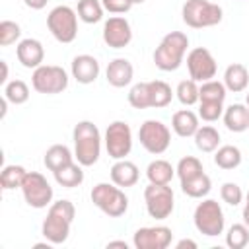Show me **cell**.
I'll use <instances>...</instances> for the list:
<instances>
[{"label": "cell", "instance_id": "obj_7", "mask_svg": "<svg viewBox=\"0 0 249 249\" xmlns=\"http://www.w3.org/2000/svg\"><path fill=\"white\" fill-rule=\"evenodd\" d=\"M78 12L70 6H54L47 16V27L58 43H72L78 35Z\"/></svg>", "mask_w": 249, "mask_h": 249}, {"label": "cell", "instance_id": "obj_9", "mask_svg": "<svg viewBox=\"0 0 249 249\" xmlns=\"http://www.w3.org/2000/svg\"><path fill=\"white\" fill-rule=\"evenodd\" d=\"M144 202H146V212L154 220H165L171 216L173 206H175V195L169 185H156L150 183L144 189Z\"/></svg>", "mask_w": 249, "mask_h": 249}, {"label": "cell", "instance_id": "obj_31", "mask_svg": "<svg viewBox=\"0 0 249 249\" xmlns=\"http://www.w3.org/2000/svg\"><path fill=\"white\" fill-rule=\"evenodd\" d=\"M25 175H27L25 167L16 165V163L6 165V167L2 169V173H0V185H2V189H4V191L21 189V183H23Z\"/></svg>", "mask_w": 249, "mask_h": 249}, {"label": "cell", "instance_id": "obj_32", "mask_svg": "<svg viewBox=\"0 0 249 249\" xmlns=\"http://www.w3.org/2000/svg\"><path fill=\"white\" fill-rule=\"evenodd\" d=\"M101 0H78V18L84 23H97L103 18Z\"/></svg>", "mask_w": 249, "mask_h": 249}, {"label": "cell", "instance_id": "obj_24", "mask_svg": "<svg viewBox=\"0 0 249 249\" xmlns=\"http://www.w3.org/2000/svg\"><path fill=\"white\" fill-rule=\"evenodd\" d=\"M175 175V167L167 160H154L146 167V177L150 183L156 185H169Z\"/></svg>", "mask_w": 249, "mask_h": 249}, {"label": "cell", "instance_id": "obj_6", "mask_svg": "<svg viewBox=\"0 0 249 249\" xmlns=\"http://www.w3.org/2000/svg\"><path fill=\"white\" fill-rule=\"evenodd\" d=\"M193 222H195V228L206 237H216L224 233L226 218L220 202L214 198H204L202 202H198L193 214Z\"/></svg>", "mask_w": 249, "mask_h": 249}, {"label": "cell", "instance_id": "obj_1", "mask_svg": "<svg viewBox=\"0 0 249 249\" xmlns=\"http://www.w3.org/2000/svg\"><path fill=\"white\" fill-rule=\"evenodd\" d=\"M74 216H76V208L70 200L60 198V200L53 202L49 206L47 218L43 220V226H41L43 237L47 241H51L53 245H62L70 235Z\"/></svg>", "mask_w": 249, "mask_h": 249}, {"label": "cell", "instance_id": "obj_36", "mask_svg": "<svg viewBox=\"0 0 249 249\" xmlns=\"http://www.w3.org/2000/svg\"><path fill=\"white\" fill-rule=\"evenodd\" d=\"M202 171H204V169H202V161H200L198 158H195V156H185V158H181L179 163H177V167H175V173H177L179 181L191 179V177H195V175H198V173H202Z\"/></svg>", "mask_w": 249, "mask_h": 249}, {"label": "cell", "instance_id": "obj_16", "mask_svg": "<svg viewBox=\"0 0 249 249\" xmlns=\"http://www.w3.org/2000/svg\"><path fill=\"white\" fill-rule=\"evenodd\" d=\"M99 62L95 56L91 54H78L72 58V66H70V72H72V78L78 82V84H93L99 76Z\"/></svg>", "mask_w": 249, "mask_h": 249}, {"label": "cell", "instance_id": "obj_30", "mask_svg": "<svg viewBox=\"0 0 249 249\" xmlns=\"http://www.w3.org/2000/svg\"><path fill=\"white\" fill-rule=\"evenodd\" d=\"M228 95V89L224 86V82H218V80H206L198 86V101H220L224 103Z\"/></svg>", "mask_w": 249, "mask_h": 249}, {"label": "cell", "instance_id": "obj_27", "mask_svg": "<svg viewBox=\"0 0 249 249\" xmlns=\"http://www.w3.org/2000/svg\"><path fill=\"white\" fill-rule=\"evenodd\" d=\"M148 89H150V107H156V109H161V107H167L173 99V91H171V86L163 80H152L148 82Z\"/></svg>", "mask_w": 249, "mask_h": 249}, {"label": "cell", "instance_id": "obj_47", "mask_svg": "<svg viewBox=\"0 0 249 249\" xmlns=\"http://www.w3.org/2000/svg\"><path fill=\"white\" fill-rule=\"evenodd\" d=\"M245 206H249V191H247V196H245Z\"/></svg>", "mask_w": 249, "mask_h": 249}, {"label": "cell", "instance_id": "obj_10", "mask_svg": "<svg viewBox=\"0 0 249 249\" xmlns=\"http://www.w3.org/2000/svg\"><path fill=\"white\" fill-rule=\"evenodd\" d=\"M138 140H140V144L146 152H150L154 156H160L171 144V130L161 121L148 119L138 128Z\"/></svg>", "mask_w": 249, "mask_h": 249}, {"label": "cell", "instance_id": "obj_26", "mask_svg": "<svg viewBox=\"0 0 249 249\" xmlns=\"http://www.w3.org/2000/svg\"><path fill=\"white\" fill-rule=\"evenodd\" d=\"M210 189H212V181L204 171L191 179L181 181V191L191 198H204L210 193Z\"/></svg>", "mask_w": 249, "mask_h": 249}, {"label": "cell", "instance_id": "obj_14", "mask_svg": "<svg viewBox=\"0 0 249 249\" xmlns=\"http://www.w3.org/2000/svg\"><path fill=\"white\" fill-rule=\"evenodd\" d=\"M173 231L167 226H146L134 231L132 243L136 249H167L171 245Z\"/></svg>", "mask_w": 249, "mask_h": 249}, {"label": "cell", "instance_id": "obj_4", "mask_svg": "<svg viewBox=\"0 0 249 249\" xmlns=\"http://www.w3.org/2000/svg\"><path fill=\"white\" fill-rule=\"evenodd\" d=\"M183 21L193 29L212 27L218 25L224 18L222 6L210 2V0H187L181 10Z\"/></svg>", "mask_w": 249, "mask_h": 249}, {"label": "cell", "instance_id": "obj_39", "mask_svg": "<svg viewBox=\"0 0 249 249\" xmlns=\"http://www.w3.org/2000/svg\"><path fill=\"white\" fill-rule=\"evenodd\" d=\"M198 117L206 123H214L224 115V103L220 101H198Z\"/></svg>", "mask_w": 249, "mask_h": 249}, {"label": "cell", "instance_id": "obj_44", "mask_svg": "<svg viewBox=\"0 0 249 249\" xmlns=\"http://www.w3.org/2000/svg\"><path fill=\"white\" fill-rule=\"evenodd\" d=\"M0 66H2V76H0V84H8V64L6 60H0Z\"/></svg>", "mask_w": 249, "mask_h": 249}, {"label": "cell", "instance_id": "obj_35", "mask_svg": "<svg viewBox=\"0 0 249 249\" xmlns=\"http://www.w3.org/2000/svg\"><path fill=\"white\" fill-rule=\"evenodd\" d=\"M249 243V228L245 224H233L228 228L226 245L230 249H243Z\"/></svg>", "mask_w": 249, "mask_h": 249}, {"label": "cell", "instance_id": "obj_25", "mask_svg": "<svg viewBox=\"0 0 249 249\" xmlns=\"http://www.w3.org/2000/svg\"><path fill=\"white\" fill-rule=\"evenodd\" d=\"M82 163H74L70 161L68 165L56 169L53 175H54V181L60 185V187H66V189H74V187H80L84 183V171H82Z\"/></svg>", "mask_w": 249, "mask_h": 249}, {"label": "cell", "instance_id": "obj_5", "mask_svg": "<svg viewBox=\"0 0 249 249\" xmlns=\"http://www.w3.org/2000/svg\"><path fill=\"white\" fill-rule=\"evenodd\" d=\"M91 202L109 218H119L128 208V196L119 185L111 183H97L91 189Z\"/></svg>", "mask_w": 249, "mask_h": 249}, {"label": "cell", "instance_id": "obj_3", "mask_svg": "<svg viewBox=\"0 0 249 249\" xmlns=\"http://www.w3.org/2000/svg\"><path fill=\"white\" fill-rule=\"evenodd\" d=\"M189 47V37L183 31H169L163 35L154 51V64L163 72H173L181 66Z\"/></svg>", "mask_w": 249, "mask_h": 249}, {"label": "cell", "instance_id": "obj_20", "mask_svg": "<svg viewBox=\"0 0 249 249\" xmlns=\"http://www.w3.org/2000/svg\"><path fill=\"white\" fill-rule=\"evenodd\" d=\"M224 124L230 132H245L249 130V107L247 103H231L224 109Z\"/></svg>", "mask_w": 249, "mask_h": 249}, {"label": "cell", "instance_id": "obj_29", "mask_svg": "<svg viewBox=\"0 0 249 249\" xmlns=\"http://www.w3.org/2000/svg\"><path fill=\"white\" fill-rule=\"evenodd\" d=\"M241 158H243L241 150L237 146H231V144L218 146V150L214 152V163L220 169H235L241 163Z\"/></svg>", "mask_w": 249, "mask_h": 249}, {"label": "cell", "instance_id": "obj_40", "mask_svg": "<svg viewBox=\"0 0 249 249\" xmlns=\"http://www.w3.org/2000/svg\"><path fill=\"white\" fill-rule=\"evenodd\" d=\"M220 196H222V200H224L226 204L237 206V204H241V200H243V191H241V187H239L237 183L228 181V183H224V185L220 187Z\"/></svg>", "mask_w": 249, "mask_h": 249}, {"label": "cell", "instance_id": "obj_34", "mask_svg": "<svg viewBox=\"0 0 249 249\" xmlns=\"http://www.w3.org/2000/svg\"><path fill=\"white\" fill-rule=\"evenodd\" d=\"M175 95L177 99L181 101V105H195L198 101V82H195L193 78L189 80H181L177 84V89H175Z\"/></svg>", "mask_w": 249, "mask_h": 249}, {"label": "cell", "instance_id": "obj_48", "mask_svg": "<svg viewBox=\"0 0 249 249\" xmlns=\"http://www.w3.org/2000/svg\"><path fill=\"white\" fill-rule=\"evenodd\" d=\"M142 2H146V0H132V4H142Z\"/></svg>", "mask_w": 249, "mask_h": 249}, {"label": "cell", "instance_id": "obj_19", "mask_svg": "<svg viewBox=\"0 0 249 249\" xmlns=\"http://www.w3.org/2000/svg\"><path fill=\"white\" fill-rule=\"evenodd\" d=\"M138 177H140V171H138L134 161H128L126 158L124 160H115V163L111 167V181L115 185H119L121 189H126V187L136 185Z\"/></svg>", "mask_w": 249, "mask_h": 249}, {"label": "cell", "instance_id": "obj_21", "mask_svg": "<svg viewBox=\"0 0 249 249\" xmlns=\"http://www.w3.org/2000/svg\"><path fill=\"white\" fill-rule=\"evenodd\" d=\"M198 126H200L198 124V115L193 113L191 109H181V111L173 113V117H171V128L181 138L195 136V132L198 130Z\"/></svg>", "mask_w": 249, "mask_h": 249}, {"label": "cell", "instance_id": "obj_2", "mask_svg": "<svg viewBox=\"0 0 249 249\" xmlns=\"http://www.w3.org/2000/svg\"><path fill=\"white\" fill-rule=\"evenodd\" d=\"M74 140V158L84 167L97 163L101 156V134L91 121H80L72 130Z\"/></svg>", "mask_w": 249, "mask_h": 249}, {"label": "cell", "instance_id": "obj_38", "mask_svg": "<svg viewBox=\"0 0 249 249\" xmlns=\"http://www.w3.org/2000/svg\"><path fill=\"white\" fill-rule=\"evenodd\" d=\"M21 35V27L19 23L12 21V19H4L0 21V45L2 47H8L12 43H16Z\"/></svg>", "mask_w": 249, "mask_h": 249}, {"label": "cell", "instance_id": "obj_18", "mask_svg": "<svg viewBox=\"0 0 249 249\" xmlns=\"http://www.w3.org/2000/svg\"><path fill=\"white\" fill-rule=\"evenodd\" d=\"M105 78L113 88H124L132 82L134 78V68L130 64V60L126 58H115L107 64L105 70Z\"/></svg>", "mask_w": 249, "mask_h": 249}, {"label": "cell", "instance_id": "obj_15", "mask_svg": "<svg viewBox=\"0 0 249 249\" xmlns=\"http://www.w3.org/2000/svg\"><path fill=\"white\" fill-rule=\"evenodd\" d=\"M103 41L111 49H124L132 41V27L126 18L111 16L103 23Z\"/></svg>", "mask_w": 249, "mask_h": 249}, {"label": "cell", "instance_id": "obj_22", "mask_svg": "<svg viewBox=\"0 0 249 249\" xmlns=\"http://www.w3.org/2000/svg\"><path fill=\"white\" fill-rule=\"evenodd\" d=\"M249 84V70L245 64L241 62H233L226 68L224 72V86L228 91H233V93H239L247 88Z\"/></svg>", "mask_w": 249, "mask_h": 249}, {"label": "cell", "instance_id": "obj_8", "mask_svg": "<svg viewBox=\"0 0 249 249\" xmlns=\"http://www.w3.org/2000/svg\"><path fill=\"white\" fill-rule=\"evenodd\" d=\"M31 86L39 93H47V95L62 93L68 88V74L62 66L41 64L31 74Z\"/></svg>", "mask_w": 249, "mask_h": 249}, {"label": "cell", "instance_id": "obj_41", "mask_svg": "<svg viewBox=\"0 0 249 249\" xmlns=\"http://www.w3.org/2000/svg\"><path fill=\"white\" fill-rule=\"evenodd\" d=\"M101 4L109 14H126L134 6L132 0H101Z\"/></svg>", "mask_w": 249, "mask_h": 249}, {"label": "cell", "instance_id": "obj_28", "mask_svg": "<svg viewBox=\"0 0 249 249\" xmlns=\"http://www.w3.org/2000/svg\"><path fill=\"white\" fill-rule=\"evenodd\" d=\"M193 138H195V146H196L200 152H204V154L216 152L218 146H220V132H218L214 126H210V124L198 126V130L195 132Z\"/></svg>", "mask_w": 249, "mask_h": 249}, {"label": "cell", "instance_id": "obj_46", "mask_svg": "<svg viewBox=\"0 0 249 249\" xmlns=\"http://www.w3.org/2000/svg\"><path fill=\"white\" fill-rule=\"evenodd\" d=\"M241 216H243V224L249 228V206H243V214Z\"/></svg>", "mask_w": 249, "mask_h": 249}, {"label": "cell", "instance_id": "obj_12", "mask_svg": "<svg viewBox=\"0 0 249 249\" xmlns=\"http://www.w3.org/2000/svg\"><path fill=\"white\" fill-rule=\"evenodd\" d=\"M105 150L113 160H124L132 150V130L124 121H113L105 130Z\"/></svg>", "mask_w": 249, "mask_h": 249}, {"label": "cell", "instance_id": "obj_23", "mask_svg": "<svg viewBox=\"0 0 249 249\" xmlns=\"http://www.w3.org/2000/svg\"><path fill=\"white\" fill-rule=\"evenodd\" d=\"M70 161H74V154H72L70 148L64 146V144H53V146L45 152V158H43L45 167H47L49 171H53V173H54L56 169L68 165Z\"/></svg>", "mask_w": 249, "mask_h": 249}, {"label": "cell", "instance_id": "obj_11", "mask_svg": "<svg viewBox=\"0 0 249 249\" xmlns=\"http://www.w3.org/2000/svg\"><path fill=\"white\" fill-rule=\"evenodd\" d=\"M21 193L31 208H47L53 202V187L39 171H27L21 183Z\"/></svg>", "mask_w": 249, "mask_h": 249}, {"label": "cell", "instance_id": "obj_42", "mask_svg": "<svg viewBox=\"0 0 249 249\" xmlns=\"http://www.w3.org/2000/svg\"><path fill=\"white\" fill-rule=\"evenodd\" d=\"M23 2H25V6L31 8V10H43L49 0H23Z\"/></svg>", "mask_w": 249, "mask_h": 249}, {"label": "cell", "instance_id": "obj_49", "mask_svg": "<svg viewBox=\"0 0 249 249\" xmlns=\"http://www.w3.org/2000/svg\"><path fill=\"white\" fill-rule=\"evenodd\" d=\"M247 107H249V93H247Z\"/></svg>", "mask_w": 249, "mask_h": 249}, {"label": "cell", "instance_id": "obj_33", "mask_svg": "<svg viewBox=\"0 0 249 249\" xmlns=\"http://www.w3.org/2000/svg\"><path fill=\"white\" fill-rule=\"evenodd\" d=\"M4 97L14 105H21L29 99V86L23 80H12L4 86Z\"/></svg>", "mask_w": 249, "mask_h": 249}, {"label": "cell", "instance_id": "obj_45", "mask_svg": "<svg viewBox=\"0 0 249 249\" xmlns=\"http://www.w3.org/2000/svg\"><path fill=\"white\" fill-rule=\"evenodd\" d=\"M113 247H121V249H128L126 241H109L107 243V249H113Z\"/></svg>", "mask_w": 249, "mask_h": 249}, {"label": "cell", "instance_id": "obj_17", "mask_svg": "<svg viewBox=\"0 0 249 249\" xmlns=\"http://www.w3.org/2000/svg\"><path fill=\"white\" fill-rule=\"evenodd\" d=\"M16 56L23 68H39L45 60V49L37 39H21L16 47Z\"/></svg>", "mask_w": 249, "mask_h": 249}, {"label": "cell", "instance_id": "obj_43", "mask_svg": "<svg viewBox=\"0 0 249 249\" xmlns=\"http://www.w3.org/2000/svg\"><path fill=\"white\" fill-rule=\"evenodd\" d=\"M177 249H185V247H191V249H196V241H193V239H181V241H177V245H175Z\"/></svg>", "mask_w": 249, "mask_h": 249}, {"label": "cell", "instance_id": "obj_37", "mask_svg": "<svg viewBox=\"0 0 249 249\" xmlns=\"http://www.w3.org/2000/svg\"><path fill=\"white\" fill-rule=\"evenodd\" d=\"M128 103L134 109H148L150 107V89L148 82H138L128 91Z\"/></svg>", "mask_w": 249, "mask_h": 249}, {"label": "cell", "instance_id": "obj_13", "mask_svg": "<svg viewBox=\"0 0 249 249\" xmlns=\"http://www.w3.org/2000/svg\"><path fill=\"white\" fill-rule=\"evenodd\" d=\"M187 68H189V76L195 82H206L212 80L216 76V58L212 56V53L204 47H195L189 51L187 54Z\"/></svg>", "mask_w": 249, "mask_h": 249}]
</instances>
